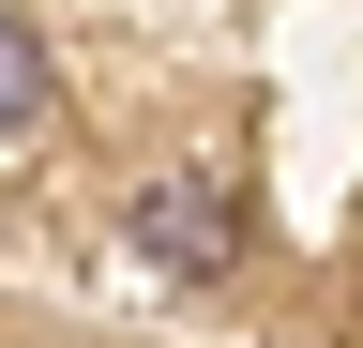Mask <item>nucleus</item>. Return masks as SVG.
Instances as JSON below:
<instances>
[{
	"mask_svg": "<svg viewBox=\"0 0 363 348\" xmlns=\"http://www.w3.org/2000/svg\"><path fill=\"white\" fill-rule=\"evenodd\" d=\"M136 242H152L167 273H212V257H227V197L212 182H152V197H136Z\"/></svg>",
	"mask_w": 363,
	"mask_h": 348,
	"instance_id": "1",
	"label": "nucleus"
},
{
	"mask_svg": "<svg viewBox=\"0 0 363 348\" xmlns=\"http://www.w3.org/2000/svg\"><path fill=\"white\" fill-rule=\"evenodd\" d=\"M45 121V46H30V16L0 0V137H30Z\"/></svg>",
	"mask_w": 363,
	"mask_h": 348,
	"instance_id": "2",
	"label": "nucleus"
}]
</instances>
